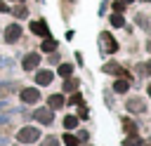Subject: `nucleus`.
I'll list each match as a JSON object with an SVG mask.
<instances>
[{
    "label": "nucleus",
    "instance_id": "f257e3e1",
    "mask_svg": "<svg viewBox=\"0 0 151 146\" xmlns=\"http://www.w3.org/2000/svg\"><path fill=\"white\" fill-rule=\"evenodd\" d=\"M17 139H19V144H33V141L40 139V132L35 127H24V130H19Z\"/></svg>",
    "mask_w": 151,
    "mask_h": 146
},
{
    "label": "nucleus",
    "instance_id": "f03ea898",
    "mask_svg": "<svg viewBox=\"0 0 151 146\" xmlns=\"http://www.w3.org/2000/svg\"><path fill=\"white\" fill-rule=\"evenodd\" d=\"M2 38H5V42H17V40L21 38V26H19V24H12V26H7Z\"/></svg>",
    "mask_w": 151,
    "mask_h": 146
},
{
    "label": "nucleus",
    "instance_id": "7ed1b4c3",
    "mask_svg": "<svg viewBox=\"0 0 151 146\" xmlns=\"http://www.w3.org/2000/svg\"><path fill=\"white\" fill-rule=\"evenodd\" d=\"M40 99V92L35 89V87H26V89H21V101H26V104H35Z\"/></svg>",
    "mask_w": 151,
    "mask_h": 146
},
{
    "label": "nucleus",
    "instance_id": "20e7f679",
    "mask_svg": "<svg viewBox=\"0 0 151 146\" xmlns=\"http://www.w3.org/2000/svg\"><path fill=\"white\" fill-rule=\"evenodd\" d=\"M33 118L40 122V125H50L52 120H54V115H52V111H47V108H38L35 113H33Z\"/></svg>",
    "mask_w": 151,
    "mask_h": 146
},
{
    "label": "nucleus",
    "instance_id": "39448f33",
    "mask_svg": "<svg viewBox=\"0 0 151 146\" xmlns=\"http://www.w3.org/2000/svg\"><path fill=\"white\" fill-rule=\"evenodd\" d=\"M31 31H33L35 35H42V38H47V35H50V28H47V24H45L42 19L31 21Z\"/></svg>",
    "mask_w": 151,
    "mask_h": 146
},
{
    "label": "nucleus",
    "instance_id": "423d86ee",
    "mask_svg": "<svg viewBox=\"0 0 151 146\" xmlns=\"http://www.w3.org/2000/svg\"><path fill=\"white\" fill-rule=\"evenodd\" d=\"M38 64H40V54L31 52V54H26V57H24V68H26V71H33V68H38Z\"/></svg>",
    "mask_w": 151,
    "mask_h": 146
},
{
    "label": "nucleus",
    "instance_id": "0eeeda50",
    "mask_svg": "<svg viewBox=\"0 0 151 146\" xmlns=\"http://www.w3.org/2000/svg\"><path fill=\"white\" fill-rule=\"evenodd\" d=\"M101 40H104V45H106V52H109V54H113V52L118 49V42L113 40V35H111V33H104V35H101Z\"/></svg>",
    "mask_w": 151,
    "mask_h": 146
},
{
    "label": "nucleus",
    "instance_id": "6e6552de",
    "mask_svg": "<svg viewBox=\"0 0 151 146\" xmlns=\"http://www.w3.org/2000/svg\"><path fill=\"white\" fill-rule=\"evenodd\" d=\"M52 78H54L52 71H38V73H35V82H38V85H50Z\"/></svg>",
    "mask_w": 151,
    "mask_h": 146
},
{
    "label": "nucleus",
    "instance_id": "1a4fd4ad",
    "mask_svg": "<svg viewBox=\"0 0 151 146\" xmlns=\"http://www.w3.org/2000/svg\"><path fill=\"white\" fill-rule=\"evenodd\" d=\"M47 104L52 108H61V106H66V99H64V94H50L47 97Z\"/></svg>",
    "mask_w": 151,
    "mask_h": 146
},
{
    "label": "nucleus",
    "instance_id": "9d476101",
    "mask_svg": "<svg viewBox=\"0 0 151 146\" xmlns=\"http://www.w3.org/2000/svg\"><path fill=\"white\" fill-rule=\"evenodd\" d=\"M144 108H146V106H144L142 99H130V101H127V111H130V113H139V111H144Z\"/></svg>",
    "mask_w": 151,
    "mask_h": 146
},
{
    "label": "nucleus",
    "instance_id": "9b49d317",
    "mask_svg": "<svg viewBox=\"0 0 151 146\" xmlns=\"http://www.w3.org/2000/svg\"><path fill=\"white\" fill-rule=\"evenodd\" d=\"M127 89H130V82H127V80H116V82H113V92H116V94H125Z\"/></svg>",
    "mask_w": 151,
    "mask_h": 146
},
{
    "label": "nucleus",
    "instance_id": "f8f14e48",
    "mask_svg": "<svg viewBox=\"0 0 151 146\" xmlns=\"http://www.w3.org/2000/svg\"><path fill=\"white\" fill-rule=\"evenodd\" d=\"M111 26H113V28H120V26H125V16H123L120 12H113V14H111Z\"/></svg>",
    "mask_w": 151,
    "mask_h": 146
},
{
    "label": "nucleus",
    "instance_id": "ddd939ff",
    "mask_svg": "<svg viewBox=\"0 0 151 146\" xmlns=\"http://www.w3.org/2000/svg\"><path fill=\"white\" fill-rule=\"evenodd\" d=\"M104 73H118V75H125V78H127V73H125V71H123V68H120L118 64H113V61L104 66Z\"/></svg>",
    "mask_w": 151,
    "mask_h": 146
},
{
    "label": "nucleus",
    "instance_id": "4468645a",
    "mask_svg": "<svg viewBox=\"0 0 151 146\" xmlns=\"http://www.w3.org/2000/svg\"><path fill=\"white\" fill-rule=\"evenodd\" d=\"M78 127V115H66L64 118V130H76Z\"/></svg>",
    "mask_w": 151,
    "mask_h": 146
},
{
    "label": "nucleus",
    "instance_id": "2eb2a0df",
    "mask_svg": "<svg viewBox=\"0 0 151 146\" xmlns=\"http://www.w3.org/2000/svg\"><path fill=\"white\" fill-rule=\"evenodd\" d=\"M57 73H59L61 78H71V73H73V66H71V64H61V66L57 68Z\"/></svg>",
    "mask_w": 151,
    "mask_h": 146
},
{
    "label": "nucleus",
    "instance_id": "dca6fc26",
    "mask_svg": "<svg viewBox=\"0 0 151 146\" xmlns=\"http://www.w3.org/2000/svg\"><path fill=\"white\" fill-rule=\"evenodd\" d=\"M40 49H42V52H54V49H57V42H54L52 38H45V40H42V47H40Z\"/></svg>",
    "mask_w": 151,
    "mask_h": 146
},
{
    "label": "nucleus",
    "instance_id": "f3484780",
    "mask_svg": "<svg viewBox=\"0 0 151 146\" xmlns=\"http://www.w3.org/2000/svg\"><path fill=\"white\" fill-rule=\"evenodd\" d=\"M123 130H125L127 134H137V125H134L130 118H125V120H123Z\"/></svg>",
    "mask_w": 151,
    "mask_h": 146
},
{
    "label": "nucleus",
    "instance_id": "a211bd4d",
    "mask_svg": "<svg viewBox=\"0 0 151 146\" xmlns=\"http://www.w3.org/2000/svg\"><path fill=\"white\" fill-rule=\"evenodd\" d=\"M123 144H125V146H139L142 141H139V137H137V134H127V137L123 139Z\"/></svg>",
    "mask_w": 151,
    "mask_h": 146
},
{
    "label": "nucleus",
    "instance_id": "6ab92c4d",
    "mask_svg": "<svg viewBox=\"0 0 151 146\" xmlns=\"http://www.w3.org/2000/svg\"><path fill=\"white\" fill-rule=\"evenodd\" d=\"M12 14H14L17 19H24V16H28V12H26V7H24V5H17V7L12 9Z\"/></svg>",
    "mask_w": 151,
    "mask_h": 146
},
{
    "label": "nucleus",
    "instance_id": "aec40b11",
    "mask_svg": "<svg viewBox=\"0 0 151 146\" xmlns=\"http://www.w3.org/2000/svg\"><path fill=\"white\" fill-rule=\"evenodd\" d=\"M61 141H64L66 146H78V141H80V139H78V137H73V134H64V139H61Z\"/></svg>",
    "mask_w": 151,
    "mask_h": 146
},
{
    "label": "nucleus",
    "instance_id": "412c9836",
    "mask_svg": "<svg viewBox=\"0 0 151 146\" xmlns=\"http://www.w3.org/2000/svg\"><path fill=\"white\" fill-rule=\"evenodd\" d=\"M64 80H66V78H64ZM76 87H78V80H66V82H64V89H66V92H76Z\"/></svg>",
    "mask_w": 151,
    "mask_h": 146
},
{
    "label": "nucleus",
    "instance_id": "4be33fe9",
    "mask_svg": "<svg viewBox=\"0 0 151 146\" xmlns=\"http://www.w3.org/2000/svg\"><path fill=\"white\" fill-rule=\"evenodd\" d=\"M68 104H71V106L83 104V94H80V92H73V94H71V99H68Z\"/></svg>",
    "mask_w": 151,
    "mask_h": 146
},
{
    "label": "nucleus",
    "instance_id": "5701e85b",
    "mask_svg": "<svg viewBox=\"0 0 151 146\" xmlns=\"http://www.w3.org/2000/svg\"><path fill=\"white\" fill-rule=\"evenodd\" d=\"M113 12H120V14H123V12H125V2H123V0H116V2H113Z\"/></svg>",
    "mask_w": 151,
    "mask_h": 146
},
{
    "label": "nucleus",
    "instance_id": "b1692460",
    "mask_svg": "<svg viewBox=\"0 0 151 146\" xmlns=\"http://www.w3.org/2000/svg\"><path fill=\"white\" fill-rule=\"evenodd\" d=\"M42 146H59V139H57V137H47Z\"/></svg>",
    "mask_w": 151,
    "mask_h": 146
},
{
    "label": "nucleus",
    "instance_id": "393cba45",
    "mask_svg": "<svg viewBox=\"0 0 151 146\" xmlns=\"http://www.w3.org/2000/svg\"><path fill=\"white\" fill-rule=\"evenodd\" d=\"M78 118H87V108H85V106H80V111H78Z\"/></svg>",
    "mask_w": 151,
    "mask_h": 146
},
{
    "label": "nucleus",
    "instance_id": "a878e982",
    "mask_svg": "<svg viewBox=\"0 0 151 146\" xmlns=\"http://www.w3.org/2000/svg\"><path fill=\"white\" fill-rule=\"evenodd\" d=\"M0 12H9V7H7V2H5V0H0Z\"/></svg>",
    "mask_w": 151,
    "mask_h": 146
},
{
    "label": "nucleus",
    "instance_id": "bb28decb",
    "mask_svg": "<svg viewBox=\"0 0 151 146\" xmlns=\"http://www.w3.org/2000/svg\"><path fill=\"white\" fill-rule=\"evenodd\" d=\"M144 73H149V75H151V61H149V64H144Z\"/></svg>",
    "mask_w": 151,
    "mask_h": 146
},
{
    "label": "nucleus",
    "instance_id": "cd10ccee",
    "mask_svg": "<svg viewBox=\"0 0 151 146\" xmlns=\"http://www.w3.org/2000/svg\"><path fill=\"white\" fill-rule=\"evenodd\" d=\"M123 2H125V5H130V2H134V0H123Z\"/></svg>",
    "mask_w": 151,
    "mask_h": 146
},
{
    "label": "nucleus",
    "instance_id": "c85d7f7f",
    "mask_svg": "<svg viewBox=\"0 0 151 146\" xmlns=\"http://www.w3.org/2000/svg\"><path fill=\"white\" fill-rule=\"evenodd\" d=\"M149 97H151V85H149Z\"/></svg>",
    "mask_w": 151,
    "mask_h": 146
},
{
    "label": "nucleus",
    "instance_id": "c756f323",
    "mask_svg": "<svg viewBox=\"0 0 151 146\" xmlns=\"http://www.w3.org/2000/svg\"><path fill=\"white\" fill-rule=\"evenodd\" d=\"M142 2H151V0H142Z\"/></svg>",
    "mask_w": 151,
    "mask_h": 146
},
{
    "label": "nucleus",
    "instance_id": "7c9ffc66",
    "mask_svg": "<svg viewBox=\"0 0 151 146\" xmlns=\"http://www.w3.org/2000/svg\"><path fill=\"white\" fill-rule=\"evenodd\" d=\"M19 2H24V0H19Z\"/></svg>",
    "mask_w": 151,
    "mask_h": 146
},
{
    "label": "nucleus",
    "instance_id": "2f4dec72",
    "mask_svg": "<svg viewBox=\"0 0 151 146\" xmlns=\"http://www.w3.org/2000/svg\"><path fill=\"white\" fill-rule=\"evenodd\" d=\"M149 146H151V144H149Z\"/></svg>",
    "mask_w": 151,
    "mask_h": 146
}]
</instances>
